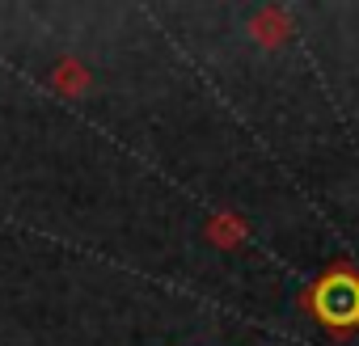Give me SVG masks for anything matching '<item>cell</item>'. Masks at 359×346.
<instances>
[{
    "label": "cell",
    "instance_id": "obj_1",
    "mask_svg": "<svg viewBox=\"0 0 359 346\" xmlns=\"http://www.w3.org/2000/svg\"><path fill=\"white\" fill-rule=\"evenodd\" d=\"M313 312H317L330 329L359 325V279L346 275V270L325 275V279L313 287Z\"/></svg>",
    "mask_w": 359,
    "mask_h": 346
}]
</instances>
